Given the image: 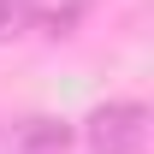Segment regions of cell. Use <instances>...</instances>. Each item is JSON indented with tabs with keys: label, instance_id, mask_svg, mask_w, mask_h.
Segmentation results:
<instances>
[{
	"label": "cell",
	"instance_id": "3",
	"mask_svg": "<svg viewBox=\"0 0 154 154\" xmlns=\"http://www.w3.org/2000/svg\"><path fill=\"white\" fill-rule=\"evenodd\" d=\"M89 6L95 0H24V24L42 30V36H71L89 18Z\"/></svg>",
	"mask_w": 154,
	"mask_h": 154
},
{
	"label": "cell",
	"instance_id": "1",
	"mask_svg": "<svg viewBox=\"0 0 154 154\" xmlns=\"http://www.w3.org/2000/svg\"><path fill=\"white\" fill-rule=\"evenodd\" d=\"M89 154H148V107L142 101H107L83 119Z\"/></svg>",
	"mask_w": 154,
	"mask_h": 154
},
{
	"label": "cell",
	"instance_id": "2",
	"mask_svg": "<svg viewBox=\"0 0 154 154\" xmlns=\"http://www.w3.org/2000/svg\"><path fill=\"white\" fill-rule=\"evenodd\" d=\"M71 148V125L54 113H24L0 125V154H65Z\"/></svg>",
	"mask_w": 154,
	"mask_h": 154
},
{
	"label": "cell",
	"instance_id": "4",
	"mask_svg": "<svg viewBox=\"0 0 154 154\" xmlns=\"http://www.w3.org/2000/svg\"><path fill=\"white\" fill-rule=\"evenodd\" d=\"M30 24H24V0H0V42H12V36H24Z\"/></svg>",
	"mask_w": 154,
	"mask_h": 154
}]
</instances>
